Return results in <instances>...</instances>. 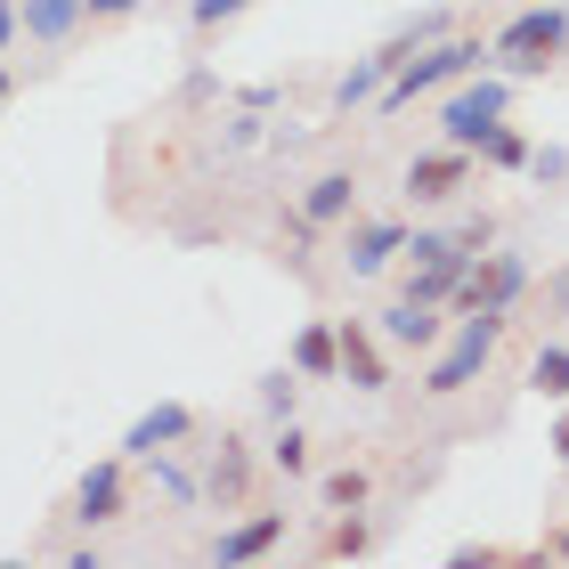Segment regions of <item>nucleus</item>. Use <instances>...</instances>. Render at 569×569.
I'll return each mask as SVG.
<instances>
[{
  "mask_svg": "<svg viewBox=\"0 0 569 569\" xmlns=\"http://www.w3.org/2000/svg\"><path fill=\"white\" fill-rule=\"evenodd\" d=\"M9 90H17V73H9V66H0V98H9Z\"/></svg>",
  "mask_w": 569,
  "mask_h": 569,
  "instance_id": "4c0bfd02",
  "label": "nucleus"
},
{
  "mask_svg": "<svg viewBox=\"0 0 569 569\" xmlns=\"http://www.w3.org/2000/svg\"><path fill=\"white\" fill-rule=\"evenodd\" d=\"M367 497H375V480L358 472V463H342V472H326V505H333V512H350V505H367Z\"/></svg>",
  "mask_w": 569,
  "mask_h": 569,
  "instance_id": "b1692460",
  "label": "nucleus"
},
{
  "mask_svg": "<svg viewBox=\"0 0 569 569\" xmlns=\"http://www.w3.org/2000/svg\"><path fill=\"white\" fill-rule=\"evenodd\" d=\"M293 399H301V375H293V367L261 375V416H269V423H284V416H293Z\"/></svg>",
  "mask_w": 569,
  "mask_h": 569,
  "instance_id": "5701e85b",
  "label": "nucleus"
},
{
  "mask_svg": "<svg viewBox=\"0 0 569 569\" xmlns=\"http://www.w3.org/2000/svg\"><path fill=\"white\" fill-rule=\"evenodd\" d=\"M546 448H553V463H569V416L553 423V439H546Z\"/></svg>",
  "mask_w": 569,
  "mask_h": 569,
  "instance_id": "e433bc0d",
  "label": "nucleus"
},
{
  "mask_svg": "<svg viewBox=\"0 0 569 569\" xmlns=\"http://www.w3.org/2000/svg\"><path fill=\"white\" fill-rule=\"evenodd\" d=\"M122 512H131L122 456H98L90 472H82V488H73V521H82V529H107V521H122Z\"/></svg>",
  "mask_w": 569,
  "mask_h": 569,
  "instance_id": "423d86ee",
  "label": "nucleus"
},
{
  "mask_svg": "<svg viewBox=\"0 0 569 569\" xmlns=\"http://www.w3.org/2000/svg\"><path fill=\"white\" fill-rule=\"evenodd\" d=\"M448 237H456L463 252H488V244H497V220H488V212H463V220L448 228Z\"/></svg>",
  "mask_w": 569,
  "mask_h": 569,
  "instance_id": "cd10ccee",
  "label": "nucleus"
},
{
  "mask_svg": "<svg viewBox=\"0 0 569 569\" xmlns=\"http://www.w3.org/2000/svg\"><path fill=\"white\" fill-rule=\"evenodd\" d=\"M261 139H269V131H261V114H252V107H237V114L220 122V147H228V154H237V147H261Z\"/></svg>",
  "mask_w": 569,
  "mask_h": 569,
  "instance_id": "a878e982",
  "label": "nucleus"
},
{
  "mask_svg": "<svg viewBox=\"0 0 569 569\" xmlns=\"http://www.w3.org/2000/svg\"><path fill=\"white\" fill-rule=\"evenodd\" d=\"M179 98H188V107H203V98H220V73H212V66H196L188 82H179Z\"/></svg>",
  "mask_w": 569,
  "mask_h": 569,
  "instance_id": "c756f323",
  "label": "nucleus"
},
{
  "mask_svg": "<svg viewBox=\"0 0 569 569\" xmlns=\"http://www.w3.org/2000/svg\"><path fill=\"white\" fill-rule=\"evenodd\" d=\"M269 463H277L284 480H301V472H309V431H301L293 416L277 423V439H269Z\"/></svg>",
  "mask_w": 569,
  "mask_h": 569,
  "instance_id": "412c9836",
  "label": "nucleus"
},
{
  "mask_svg": "<svg viewBox=\"0 0 569 569\" xmlns=\"http://www.w3.org/2000/svg\"><path fill=\"white\" fill-rule=\"evenodd\" d=\"M179 439H196V407L188 399H154L147 416L122 431V456H154V448H179Z\"/></svg>",
  "mask_w": 569,
  "mask_h": 569,
  "instance_id": "1a4fd4ad",
  "label": "nucleus"
},
{
  "mask_svg": "<svg viewBox=\"0 0 569 569\" xmlns=\"http://www.w3.org/2000/svg\"><path fill=\"white\" fill-rule=\"evenodd\" d=\"M497 342H505V318H497V309H463L456 342L431 358L423 391H431V399H456V391H472V382L488 375V358H497Z\"/></svg>",
  "mask_w": 569,
  "mask_h": 569,
  "instance_id": "20e7f679",
  "label": "nucleus"
},
{
  "mask_svg": "<svg viewBox=\"0 0 569 569\" xmlns=\"http://www.w3.org/2000/svg\"><path fill=\"white\" fill-rule=\"evenodd\" d=\"M139 463L154 472V488H163L171 505H203V480H196V472H188V463H179L171 448H154V456H139Z\"/></svg>",
  "mask_w": 569,
  "mask_h": 569,
  "instance_id": "a211bd4d",
  "label": "nucleus"
},
{
  "mask_svg": "<svg viewBox=\"0 0 569 569\" xmlns=\"http://www.w3.org/2000/svg\"><path fill=\"white\" fill-rule=\"evenodd\" d=\"M350 212H358V179L350 171H318L301 188V220L309 228H350Z\"/></svg>",
  "mask_w": 569,
  "mask_h": 569,
  "instance_id": "f8f14e48",
  "label": "nucleus"
},
{
  "mask_svg": "<svg viewBox=\"0 0 569 569\" xmlns=\"http://www.w3.org/2000/svg\"><path fill=\"white\" fill-rule=\"evenodd\" d=\"M399 252H407V228L399 220H358L350 244H342V261H350V277H382Z\"/></svg>",
  "mask_w": 569,
  "mask_h": 569,
  "instance_id": "9b49d317",
  "label": "nucleus"
},
{
  "mask_svg": "<svg viewBox=\"0 0 569 569\" xmlns=\"http://www.w3.org/2000/svg\"><path fill=\"white\" fill-rule=\"evenodd\" d=\"M546 309H561V318H569V269H553V277H546Z\"/></svg>",
  "mask_w": 569,
  "mask_h": 569,
  "instance_id": "473e14b6",
  "label": "nucleus"
},
{
  "mask_svg": "<svg viewBox=\"0 0 569 569\" xmlns=\"http://www.w3.org/2000/svg\"><path fill=\"white\" fill-rule=\"evenodd\" d=\"M529 179L537 188H561L569 179V147H529Z\"/></svg>",
  "mask_w": 569,
  "mask_h": 569,
  "instance_id": "bb28decb",
  "label": "nucleus"
},
{
  "mask_svg": "<svg viewBox=\"0 0 569 569\" xmlns=\"http://www.w3.org/2000/svg\"><path fill=\"white\" fill-rule=\"evenodd\" d=\"M17 41V0H0V49Z\"/></svg>",
  "mask_w": 569,
  "mask_h": 569,
  "instance_id": "c9c22d12",
  "label": "nucleus"
},
{
  "mask_svg": "<svg viewBox=\"0 0 569 569\" xmlns=\"http://www.w3.org/2000/svg\"><path fill=\"white\" fill-rule=\"evenodd\" d=\"M284 367H293L301 382H333V375H342V333H333L326 318H318V326H301V333H293V358H284Z\"/></svg>",
  "mask_w": 569,
  "mask_h": 569,
  "instance_id": "4468645a",
  "label": "nucleus"
},
{
  "mask_svg": "<svg viewBox=\"0 0 569 569\" xmlns=\"http://www.w3.org/2000/svg\"><path fill=\"white\" fill-rule=\"evenodd\" d=\"M399 58H407L399 41L367 49V58H358V66L342 73V82H333V114H358V107H375V90H382V82H391V73H399Z\"/></svg>",
  "mask_w": 569,
  "mask_h": 569,
  "instance_id": "9d476101",
  "label": "nucleus"
},
{
  "mask_svg": "<svg viewBox=\"0 0 569 569\" xmlns=\"http://www.w3.org/2000/svg\"><path fill=\"white\" fill-rule=\"evenodd\" d=\"M82 9H90V17H131L139 0H82Z\"/></svg>",
  "mask_w": 569,
  "mask_h": 569,
  "instance_id": "f704fd0d",
  "label": "nucleus"
},
{
  "mask_svg": "<svg viewBox=\"0 0 569 569\" xmlns=\"http://www.w3.org/2000/svg\"><path fill=\"white\" fill-rule=\"evenodd\" d=\"M237 107H252V114H269V107H277V82H252V90H237Z\"/></svg>",
  "mask_w": 569,
  "mask_h": 569,
  "instance_id": "2f4dec72",
  "label": "nucleus"
},
{
  "mask_svg": "<svg viewBox=\"0 0 569 569\" xmlns=\"http://www.w3.org/2000/svg\"><path fill=\"white\" fill-rule=\"evenodd\" d=\"M480 163H488V171H529V139L512 131V122H497V131L480 139Z\"/></svg>",
  "mask_w": 569,
  "mask_h": 569,
  "instance_id": "aec40b11",
  "label": "nucleus"
},
{
  "mask_svg": "<svg viewBox=\"0 0 569 569\" xmlns=\"http://www.w3.org/2000/svg\"><path fill=\"white\" fill-rule=\"evenodd\" d=\"M90 9L82 0H24L17 9V33H33V41H73V24H82Z\"/></svg>",
  "mask_w": 569,
  "mask_h": 569,
  "instance_id": "f3484780",
  "label": "nucleus"
},
{
  "mask_svg": "<svg viewBox=\"0 0 569 569\" xmlns=\"http://www.w3.org/2000/svg\"><path fill=\"white\" fill-rule=\"evenodd\" d=\"M521 293H529V261L521 252H480V261L463 269V284H456V309H497L505 318Z\"/></svg>",
  "mask_w": 569,
  "mask_h": 569,
  "instance_id": "39448f33",
  "label": "nucleus"
},
{
  "mask_svg": "<svg viewBox=\"0 0 569 569\" xmlns=\"http://www.w3.org/2000/svg\"><path fill=\"white\" fill-rule=\"evenodd\" d=\"M505 107H512V73H488V66L463 73V82H448V98H439V139L480 154V139L505 122Z\"/></svg>",
  "mask_w": 569,
  "mask_h": 569,
  "instance_id": "7ed1b4c3",
  "label": "nucleus"
},
{
  "mask_svg": "<svg viewBox=\"0 0 569 569\" xmlns=\"http://www.w3.org/2000/svg\"><path fill=\"white\" fill-rule=\"evenodd\" d=\"M463 179H472V147H431V154L407 163V196L416 203H448Z\"/></svg>",
  "mask_w": 569,
  "mask_h": 569,
  "instance_id": "6e6552de",
  "label": "nucleus"
},
{
  "mask_svg": "<svg viewBox=\"0 0 569 569\" xmlns=\"http://www.w3.org/2000/svg\"><path fill=\"white\" fill-rule=\"evenodd\" d=\"M244 9H252V0H196L188 17L203 24V33H212V24H228V17H244Z\"/></svg>",
  "mask_w": 569,
  "mask_h": 569,
  "instance_id": "c85d7f7f",
  "label": "nucleus"
},
{
  "mask_svg": "<svg viewBox=\"0 0 569 569\" xmlns=\"http://www.w3.org/2000/svg\"><path fill=\"white\" fill-rule=\"evenodd\" d=\"M284 546V512H252V521H237V529H220L212 537V561H261V553H277Z\"/></svg>",
  "mask_w": 569,
  "mask_h": 569,
  "instance_id": "ddd939ff",
  "label": "nucleus"
},
{
  "mask_svg": "<svg viewBox=\"0 0 569 569\" xmlns=\"http://www.w3.org/2000/svg\"><path fill=\"white\" fill-rule=\"evenodd\" d=\"M448 561H456V569H488V561H505V553H497V546H456Z\"/></svg>",
  "mask_w": 569,
  "mask_h": 569,
  "instance_id": "7c9ffc66",
  "label": "nucleus"
},
{
  "mask_svg": "<svg viewBox=\"0 0 569 569\" xmlns=\"http://www.w3.org/2000/svg\"><path fill=\"white\" fill-rule=\"evenodd\" d=\"M537 561H569V529H553L546 546H537Z\"/></svg>",
  "mask_w": 569,
  "mask_h": 569,
  "instance_id": "72a5a7b5",
  "label": "nucleus"
},
{
  "mask_svg": "<svg viewBox=\"0 0 569 569\" xmlns=\"http://www.w3.org/2000/svg\"><path fill=\"white\" fill-rule=\"evenodd\" d=\"M529 391L537 399H569V342H546L529 358Z\"/></svg>",
  "mask_w": 569,
  "mask_h": 569,
  "instance_id": "6ab92c4d",
  "label": "nucleus"
},
{
  "mask_svg": "<svg viewBox=\"0 0 569 569\" xmlns=\"http://www.w3.org/2000/svg\"><path fill=\"white\" fill-rule=\"evenodd\" d=\"M561 49H569V9H553V0H546V9H521L497 41H488V66L512 73V82H537Z\"/></svg>",
  "mask_w": 569,
  "mask_h": 569,
  "instance_id": "f03ea898",
  "label": "nucleus"
},
{
  "mask_svg": "<svg viewBox=\"0 0 569 569\" xmlns=\"http://www.w3.org/2000/svg\"><path fill=\"white\" fill-rule=\"evenodd\" d=\"M480 66H488V41H480V33H439V41L416 49V58H399V73L375 90V107H382V114H399V107H416V98L463 82V73H480Z\"/></svg>",
  "mask_w": 569,
  "mask_h": 569,
  "instance_id": "f257e3e1",
  "label": "nucleus"
},
{
  "mask_svg": "<svg viewBox=\"0 0 569 569\" xmlns=\"http://www.w3.org/2000/svg\"><path fill=\"white\" fill-rule=\"evenodd\" d=\"M382 342H399V350H431V342H439V309L399 293L391 309H382Z\"/></svg>",
  "mask_w": 569,
  "mask_h": 569,
  "instance_id": "dca6fc26",
  "label": "nucleus"
},
{
  "mask_svg": "<svg viewBox=\"0 0 569 569\" xmlns=\"http://www.w3.org/2000/svg\"><path fill=\"white\" fill-rule=\"evenodd\" d=\"M244 488H252V448L244 439H220L212 463H203V497L212 505H244Z\"/></svg>",
  "mask_w": 569,
  "mask_h": 569,
  "instance_id": "2eb2a0df",
  "label": "nucleus"
},
{
  "mask_svg": "<svg viewBox=\"0 0 569 569\" xmlns=\"http://www.w3.org/2000/svg\"><path fill=\"white\" fill-rule=\"evenodd\" d=\"M367 546H375V529H367V521H358V505H350V512H342V521H333V529H326V553H333V561H358V553H367Z\"/></svg>",
  "mask_w": 569,
  "mask_h": 569,
  "instance_id": "4be33fe9",
  "label": "nucleus"
},
{
  "mask_svg": "<svg viewBox=\"0 0 569 569\" xmlns=\"http://www.w3.org/2000/svg\"><path fill=\"white\" fill-rule=\"evenodd\" d=\"M439 33H456L448 9H423V17H399V33H391V41L407 49V58H416V49H423V41H439Z\"/></svg>",
  "mask_w": 569,
  "mask_h": 569,
  "instance_id": "393cba45",
  "label": "nucleus"
},
{
  "mask_svg": "<svg viewBox=\"0 0 569 569\" xmlns=\"http://www.w3.org/2000/svg\"><path fill=\"white\" fill-rule=\"evenodd\" d=\"M342 333V382L350 391H391V350H382V333L367 318H333Z\"/></svg>",
  "mask_w": 569,
  "mask_h": 569,
  "instance_id": "0eeeda50",
  "label": "nucleus"
}]
</instances>
